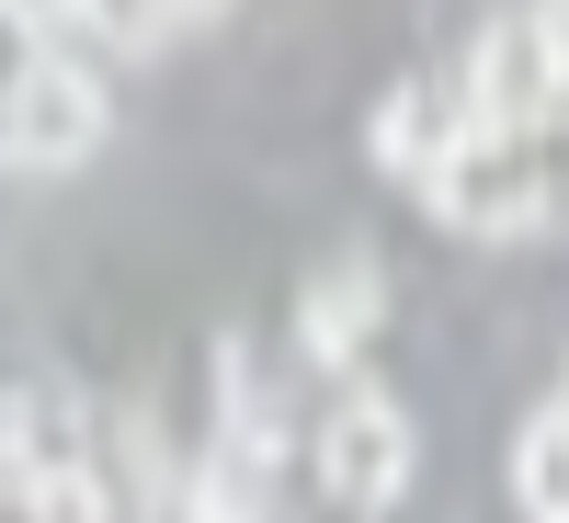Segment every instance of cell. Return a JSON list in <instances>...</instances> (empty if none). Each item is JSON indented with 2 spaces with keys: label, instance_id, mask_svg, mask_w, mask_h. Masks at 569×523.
I'll return each mask as SVG.
<instances>
[{
  "label": "cell",
  "instance_id": "obj_12",
  "mask_svg": "<svg viewBox=\"0 0 569 523\" xmlns=\"http://www.w3.org/2000/svg\"><path fill=\"white\" fill-rule=\"evenodd\" d=\"M12 23H23V34H46V23H80V0H12Z\"/></svg>",
  "mask_w": 569,
  "mask_h": 523
},
{
  "label": "cell",
  "instance_id": "obj_3",
  "mask_svg": "<svg viewBox=\"0 0 569 523\" xmlns=\"http://www.w3.org/2000/svg\"><path fill=\"white\" fill-rule=\"evenodd\" d=\"M319 490L342 512H388L410 490V410L388 388H342V410L319 421Z\"/></svg>",
  "mask_w": 569,
  "mask_h": 523
},
{
  "label": "cell",
  "instance_id": "obj_5",
  "mask_svg": "<svg viewBox=\"0 0 569 523\" xmlns=\"http://www.w3.org/2000/svg\"><path fill=\"white\" fill-rule=\"evenodd\" d=\"M376 308H388V273H376L365 251L319 262V273H308V296H297V353H308V364H353V353H365V330H376Z\"/></svg>",
  "mask_w": 569,
  "mask_h": 523
},
{
  "label": "cell",
  "instance_id": "obj_2",
  "mask_svg": "<svg viewBox=\"0 0 569 523\" xmlns=\"http://www.w3.org/2000/svg\"><path fill=\"white\" fill-rule=\"evenodd\" d=\"M0 149H12V171H80L103 149V91L69 58H23L0 91Z\"/></svg>",
  "mask_w": 569,
  "mask_h": 523
},
{
  "label": "cell",
  "instance_id": "obj_13",
  "mask_svg": "<svg viewBox=\"0 0 569 523\" xmlns=\"http://www.w3.org/2000/svg\"><path fill=\"white\" fill-rule=\"evenodd\" d=\"M206 12H228V0H182V23H206Z\"/></svg>",
  "mask_w": 569,
  "mask_h": 523
},
{
  "label": "cell",
  "instance_id": "obj_8",
  "mask_svg": "<svg viewBox=\"0 0 569 523\" xmlns=\"http://www.w3.org/2000/svg\"><path fill=\"white\" fill-rule=\"evenodd\" d=\"M512 501H525V523H569V399H547L525 421V444H512Z\"/></svg>",
  "mask_w": 569,
  "mask_h": 523
},
{
  "label": "cell",
  "instance_id": "obj_9",
  "mask_svg": "<svg viewBox=\"0 0 569 523\" xmlns=\"http://www.w3.org/2000/svg\"><path fill=\"white\" fill-rule=\"evenodd\" d=\"M23 523H114V479L103 466H46V479H12Z\"/></svg>",
  "mask_w": 569,
  "mask_h": 523
},
{
  "label": "cell",
  "instance_id": "obj_11",
  "mask_svg": "<svg viewBox=\"0 0 569 523\" xmlns=\"http://www.w3.org/2000/svg\"><path fill=\"white\" fill-rule=\"evenodd\" d=\"M536 34H547V58H558V91H569V0H536Z\"/></svg>",
  "mask_w": 569,
  "mask_h": 523
},
{
  "label": "cell",
  "instance_id": "obj_4",
  "mask_svg": "<svg viewBox=\"0 0 569 523\" xmlns=\"http://www.w3.org/2000/svg\"><path fill=\"white\" fill-rule=\"evenodd\" d=\"M558 103L569 91H558V58H547L536 12H501L479 46H467V125L479 137H536Z\"/></svg>",
  "mask_w": 569,
  "mask_h": 523
},
{
  "label": "cell",
  "instance_id": "obj_6",
  "mask_svg": "<svg viewBox=\"0 0 569 523\" xmlns=\"http://www.w3.org/2000/svg\"><path fill=\"white\" fill-rule=\"evenodd\" d=\"M456 137H467V125H445V103H433V91H421V80H399L388 103H376L365 149H376V171H388V182L433 194V182H445V160H456Z\"/></svg>",
  "mask_w": 569,
  "mask_h": 523
},
{
  "label": "cell",
  "instance_id": "obj_10",
  "mask_svg": "<svg viewBox=\"0 0 569 523\" xmlns=\"http://www.w3.org/2000/svg\"><path fill=\"white\" fill-rule=\"evenodd\" d=\"M80 23L103 46H126V58H160V46L182 34V0H80Z\"/></svg>",
  "mask_w": 569,
  "mask_h": 523
},
{
  "label": "cell",
  "instance_id": "obj_1",
  "mask_svg": "<svg viewBox=\"0 0 569 523\" xmlns=\"http://www.w3.org/2000/svg\"><path fill=\"white\" fill-rule=\"evenodd\" d=\"M421 205H433L456 240H525L536 205H547L536 137H479V125H467V137H456V160H445V182H433Z\"/></svg>",
  "mask_w": 569,
  "mask_h": 523
},
{
  "label": "cell",
  "instance_id": "obj_7",
  "mask_svg": "<svg viewBox=\"0 0 569 523\" xmlns=\"http://www.w3.org/2000/svg\"><path fill=\"white\" fill-rule=\"evenodd\" d=\"M46 466H91V433L69 388H12V479H46Z\"/></svg>",
  "mask_w": 569,
  "mask_h": 523
}]
</instances>
